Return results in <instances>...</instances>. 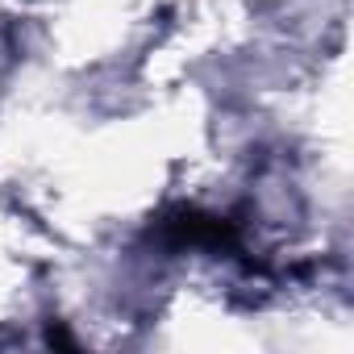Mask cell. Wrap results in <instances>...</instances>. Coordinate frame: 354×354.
Instances as JSON below:
<instances>
[{"mask_svg": "<svg viewBox=\"0 0 354 354\" xmlns=\"http://www.w3.org/2000/svg\"><path fill=\"white\" fill-rule=\"evenodd\" d=\"M154 238L167 246H209V250H238V230L225 217L201 213L192 205H180L154 221Z\"/></svg>", "mask_w": 354, "mask_h": 354, "instance_id": "cell-1", "label": "cell"}, {"mask_svg": "<svg viewBox=\"0 0 354 354\" xmlns=\"http://www.w3.org/2000/svg\"><path fill=\"white\" fill-rule=\"evenodd\" d=\"M46 342H50V346H63V350H75V337H71L63 325H50V329H46Z\"/></svg>", "mask_w": 354, "mask_h": 354, "instance_id": "cell-2", "label": "cell"}]
</instances>
